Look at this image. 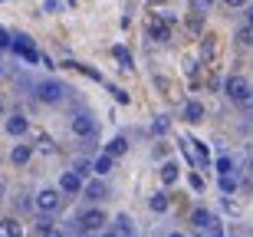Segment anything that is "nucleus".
<instances>
[{
    "mask_svg": "<svg viewBox=\"0 0 253 237\" xmlns=\"http://www.w3.org/2000/svg\"><path fill=\"white\" fill-rule=\"evenodd\" d=\"M37 228H40V234H43V231H49V228H56V224H53V214H46V211H43V218L37 221Z\"/></svg>",
    "mask_w": 253,
    "mask_h": 237,
    "instance_id": "72a5a7b5",
    "label": "nucleus"
},
{
    "mask_svg": "<svg viewBox=\"0 0 253 237\" xmlns=\"http://www.w3.org/2000/svg\"><path fill=\"white\" fill-rule=\"evenodd\" d=\"M59 7H63V3H59V0H46V3H43V10H49V13H56Z\"/></svg>",
    "mask_w": 253,
    "mask_h": 237,
    "instance_id": "4c0bfd02",
    "label": "nucleus"
},
{
    "mask_svg": "<svg viewBox=\"0 0 253 237\" xmlns=\"http://www.w3.org/2000/svg\"><path fill=\"white\" fill-rule=\"evenodd\" d=\"M165 152H168V145H165V142H158V145H155V152H151V155H155V158H161V155H165Z\"/></svg>",
    "mask_w": 253,
    "mask_h": 237,
    "instance_id": "58836bf2",
    "label": "nucleus"
},
{
    "mask_svg": "<svg viewBox=\"0 0 253 237\" xmlns=\"http://www.w3.org/2000/svg\"><path fill=\"white\" fill-rule=\"evenodd\" d=\"M237 43L240 47H253V23H244V27L237 30Z\"/></svg>",
    "mask_w": 253,
    "mask_h": 237,
    "instance_id": "5701e85b",
    "label": "nucleus"
},
{
    "mask_svg": "<svg viewBox=\"0 0 253 237\" xmlns=\"http://www.w3.org/2000/svg\"><path fill=\"white\" fill-rule=\"evenodd\" d=\"M40 211H46V214H53V211L63 208V198H59V188H43L37 191V201H33Z\"/></svg>",
    "mask_w": 253,
    "mask_h": 237,
    "instance_id": "39448f33",
    "label": "nucleus"
},
{
    "mask_svg": "<svg viewBox=\"0 0 253 237\" xmlns=\"http://www.w3.org/2000/svg\"><path fill=\"white\" fill-rule=\"evenodd\" d=\"M244 17H247V23H253V3H250V7L244 10Z\"/></svg>",
    "mask_w": 253,
    "mask_h": 237,
    "instance_id": "79ce46f5",
    "label": "nucleus"
},
{
    "mask_svg": "<svg viewBox=\"0 0 253 237\" xmlns=\"http://www.w3.org/2000/svg\"><path fill=\"white\" fill-rule=\"evenodd\" d=\"M188 142L194 145V165H197V168H207V165H211V152H207V145L197 142V139H188Z\"/></svg>",
    "mask_w": 253,
    "mask_h": 237,
    "instance_id": "f8f14e48",
    "label": "nucleus"
},
{
    "mask_svg": "<svg viewBox=\"0 0 253 237\" xmlns=\"http://www.w3.org/2000/svg\"><path fill=\"white\" fill-rule=\"evenodd\" d=\"M188 30L194 33V37L204 30V20H201V13H191V17H188Z\"/></svg>",
    "mask_w": 253,
    "mask_h": 237,
    "instance_id": "c756f323",
    "label": "nucleus"
},
{
    "mask_svg": "<svg viewBox=\"0 0 253 237\" xmlns=\"http://www.w3.org/2000/svg\"><path fill=\"white\" fill-rule=\"evenodd\" d=\"M168 237H184V234H178V231H174V234H168Z\"/></svg>",
    "mask_w": 253,
    "mask_h": 237,
    "instance_id": "c03bdc74",
    "label": "nucleus"
},
{
    "mask_svg": "<svg viewBox=\"0 0 253 237\" xmlns=\"http://www.w3.org/2000/svg\"><path fill=\"white\" fill-rule=\"evenodd\" d=\"M112 231L119 237H135V221H131L128 214H119V218H115V224H112Z\"/></svg>",
    "mask_w": 253,
    "mask_h": 237,
    "instance_id": "9d476101",
    "label": "nucleus"
},
{
    "mask_svg": "<svg viewBox=\"0 0 253 237\" xmlns=\"http://www.w3.org/2000/svg\"><path fill=\"white\" fill-rule=\"evenodd\" d=\"M66 93H69V89H66V83H59V79H43V83L33 86V95H37L40 102H46V105L63 102Z\"/></svg>",
    "mask_w": 253,
    "mask_h": 237,
    "instance_id": "f03ea898",
    "label": "nucleus"
},
{
    "mask_svg": "<svg viewBox=\"0 0 253 237\" xmlns=\"http://www.w3.org/2000/svg\"><path fill=\"white\" fill-rule=\"evenodd\" d=\"M224 95L230 102H237L240 109H253V86L244 76H227L224 83Z\"/></svg>",
    "mask_w": 253,
    "mask_h": 237,
    "instance_id": "f257e3e1",
    "label": "nucleus"
},
{
    "mask_svg": "<svg viewBox=\"0 0 253 237\" xmlns=\"http://www.w3.org/2000/svg\"><path fill=\"white\" fill-rule=\"evenodd\" d=\"M151 132H155V135H168V132H171V119H168V115H155Z\"/></svg>",
    "mask_w": 253,
    "mask_h": 237,
    "instance_id": "4be33fe9",
    "label": "nucleus"
},
{
    "mask_svg": "<svg viewBox=\"0 0 253 237\" xmlns=\"http://www.w3.org/2000/svg\"><path fill=\"white\" fill-rule=\"evenodd\" d=\"M207 237H224V224H220V221H211V224H207Z\"/></svg>",
    "mask_w": 253,
    "mask_h": 237,
    "instance_id": "473e14b6",
    "label": "nucleus"
},
{
    "mask_svg": "<svg viewBox=\"0 0 253 237\" xmlns=\"http://www.w3.org/2000/svg\"><path fill=\"white\" fill-rule=\"evenodd\" d=\"M105 152L112 155V158H119V155H125V152H128V139H125V135H115L112 142L105 145Z\"/></svg>",
    "mask_w": 253,
    "mask_h": 237,
    "instance_id": "dca6fc26",
    "label": "nucleus"
},
{
    "mask_svg": "<svg viewBox=\"0 0 253 237\" xmlns=\"http://www.w3.org/2000/svg\"><path fill=\"white\" fill-rule=\"evenodd\" d=\"M3 129H7V135H13V139H20V135L30 129V122H27V115L23 112H13V115H7V122H3Z\"/></svg>",
    "mask_w": 253,
    "mask_h": 237,
    "instance_id": "6e6552de",
    "label": "nucleus"
},
{
    "mask_svg": "<svg viewBox=\"0 0 253 237\" xmlns=\"http://www.w3.org/2000/svg\"><path fill=\"white\" fill-rule=\"evenodd\" d=\"M211 221H214V214H211V211H204V208H194V214H191V224H194L201 234L207 231V224H211Z\"/></svg>",
    "mask_w": 253,
    "mask_h": 237,
    "instance_id": "2eb2a0df",
    "label": "nucleus"
},
{
    "mask_svg": "<svg viewBox=\"0 0 253 237\" xmlns=\"http://www.w3.org/2000/svg\"><path fill=\"white\" fill-rule=\"evenodd\" d=\"M102 224H105V214L99 208H92V211H85L76 224H69V231H76V234H99Z\"/></svg>",
    "mask_w": 253,
    "mask_h": 237,
    "instance_id": "7ed1b4c3",
    "label": "nucleus"
},
{
    "mask_svg": "<svg viewBox=\"0 0 253 237\" xmlns=\"http://www.w3.org/2000/svg\"><path fill=\"white\" fill-rule=\"evenodd\" d=\"M148 208L151 211H158V214H165V211L171 208V198H168V191H155L148 198Z\"/></svg>",
    "mask_w": 253,
    "mask_h": 237,
    "instance_id": "4468645a",
    "label": "nucleus"
},
{
    "mask_svg": "<svg viewBox=\"0 0 253 237\" xmlns=\"http://www.w3.org/2000/svg\"><path fill=\"white\" fill-rule=\"evenodd\" d=\"M0 237H23V228L7 218V221H0Z\"/></svg>",
    "mask_w": 253,
    "mask_h": 237,
    "instance_id": "aec40b11",
    "label": "nucleus"
},
{
    "mask_svg": "<svg viewBox=\"0 0 253 237\" xmlns=\"http://www.w3.org/2000/svg\"><path fill=\"white\" fill-rule=\"evenodd\" d=\"M10 40H13V37H10L7 30L0 27V49H10Z\"/></svg>",
    "mask_w": 253,
    "mask_h": 237,
    "instance_id": "e433bc0d",
    "label": "nucleus"
},
{
    "mask_svg": "<svg viewBox=\"0 0 253 237\" xmlns=\"http://www.w3.org/2000/svg\"><path fill=\"white\" fill-rule=\"evenodd\" d=\"M99 237H119L115 231H99Z\"/></svg>",
    "mask_w": 253,
    "mask_h": 237,
    "instance_id": "37998d69",
    "label": "nucleus"
},
{
    "mask_svg": "<svg viewBox=\"0 0 253 237\" xmlns=\"http://www.w3.org/2000/svg\"><path fill=\"white\" fill-rule=\"evenodd\" d=\"M43 237H63V231H59V228H49V231H43Z\"/></svg>",
    "mask_w": 253,
    "mask_h": 237,
    "instance_id": "ea45409f",
    "label": "nucleus"
},
{
    "mask_svg": "<svg viewBox=\"0 0 253 237\" xmlns=\"http://www.w3.org/2000/svg\"><path fill=\"white\" fill-rule=\"evenodd\" d=\"M184 122H204V105L201 102H194V99H191V102H184Z\"/></svg>",
    "mask_w": 253,
    "mask_h": 237,
    "instance_id": "ddd939ff",
    "label": "nucleus"
},
{
    "mask_svg": "<svg viewBox=\"0 0 253 237\" xmlns=\"http://www.w3.org/2000/svg\"><path fill=\"white\" fill-rule=\"evenodd\" d=\"M112 56L122 63V69H135V66H131V53H128L125 47H115V49H112Z\"/></svg>",
    "mask_w": 253,
    "mask_h": 237,
    "instance_id": "a878e982",
    "label": "nucleus"
},
{
    "mask_svg": "<svg viewBox=\"0 0 253 237\" xmlns=\"http://www.w3.org/2000/svg\"><path fill=\"white\" fill-rule=\"evenodd\" d=\"M37 148H40L43 155H53V152H56V145H53V139H46V135H43V139L37 142Z\"/></svg>",
    "mask_w": 253,
    "mask_h": 237,
    "instance_id": "7c9ffc66",
    "label": "nucleus"
},
{
    "mask_svg": "<svg viewBox=\"0 0 253 237\" xmlns=\"http://www.w3.org/2000/svg\"><path fill=\"white\" fill-rule=\"evenodd\" d=\"M30 155H33V148H30V145H17V148L10 152V161H13V165H27Z\"/></svg>",
    "mask_w": 253,
    "mask_h": 237,
    "instance_id": "6ab92c4d",
    "label": "nucleus"
},
{
    "mask_svg": "<svg viewBox=\"0 0 253 237\" xmlns=\"http://www.w3.org/2000/svg\"><path fill=\"white\" fill-rule=\"evenodd\" d=\"M151 83L158 86V89H161L165 95H168V99H178V93H174V86H171V79H165V76H155Z\"/></svg>",
    "mask_w": 253,
    "mask_h": 237,
    "instance_id": "b1692460",
    "label": "nucleus"
},
{
    "mask_svg": "<svg viewBox=\"0 0 253 237\" xmlns=\"http://www.w3.org/2000/svg\"><path fill=\"white\" fill-rule=\"evenodd\" d=\"M217 171H220V175H230V171H237V168H234V158H230V155H220V158H217Z\"/></svg>",
    "mask_w": 253,
    "mask_h": 237,
    "instance_id": "cd10ccee",
    "label": "nucleus"
},
{
    "mask_svg": "<svg viewBox=\"0 0 253 237\" xmlns=\"http://www.w3.org/2000/svg\"><path fill=\"white\" fill-rule=\"evenodd\" d=\"M69 129H73V135H79V139H92L99 125H95V119H89L85 112H76L73 122H69Z\"/></svg>",
    "mask_w": 253,
    "mask_h": 237,
    "instance_id": "423d86ee",
    "label": "nucleus"
},
{
    "mask_svg": "<svg viewBox=\"0 0 253 237\" xmlns=\"http://www.w3.org/2000/svg\"><path fill=\"white\" fill-rule=\"evenodd\" d=\"M0 115H3V102H0Z\"/></svg>",
    "mask_w": 253,
    "mask_h": 237,
    "instance_id": "a18cd8bd",
    "label": "nucleus"
},
{
    "mask_svg": "<svg viewBox=\"0 0 253 237\" xmlns=\"http://www.w3.org/2000/svg\"><path fill=\"white\" fill-rule=\"evenodd\" d=\"M191 188H194V191H204V178H201V175H197V171H191Z\"/></svg>",
    "mask_w": 253,
    "mask_h": 237,
    "instance_id": "f704fd0d",
    "label": "nucleus"
},
{
    "mask_svg": "<svg viewBox=\"0 0 253 237\" xmlns=\"http://www.w3.org/2000/svg\"><path fill=\"white\" fill-rule=\"evenodd\" d=\"M220 191H224V194H234V191H237V171L220 175Z\"/></svg>",
    "mask_w": 253,
    "mask_h": 237,
    "instance_id": "393cba45",
    "label": "nucleus"
},
{
    "mask_svg": "<svg viewBox=\"0 0 253 237\" xmlns=\"http://www.w3.org/2000/svg\"><path fill=\"white\" fill-rule=\"evenodd\" d=\"M83 194H85V201H102L109 194V188L102 181H89V185H83Z\"/></svg>",
    "mask_w": 253,
    "mask_h": 237,
    "instance_id": "9b49d317",
    "label": "nucleus"
},
{
    "mask_svg": "<svg viewBox=\"0 0 253 237\" xmlns=\"http://www.w3.org/2000/svg\"><path fill=\"white\" fill-rule=\"evenodd\" d=\"M224 3H227V7H244L247 0H224Z\"/></svg>",
    "mask_w": 253,
    "mask_h": 237,
    "instance_id": "a19ab883",
    "label": "nucleus"
},
{
    "mask_svg": "<svg viewBox=\"0 0 253 237\" xmlns=\"http://www.w3.org/2000/svg\"><path fill=\"white\" fill-rule=\"evenodd\" d=\"M214 53H217V40L207 37L204 43H201V56H204V59H214Z\"/></svg>",
    "mask_w": 253,
    "mask_h": 237,
    "instance_id": "bb28decb",
    "label": "nucleus"
},
{
    "mask_svg": "<svg viewBox=\"0 0 253 237\" xmlns=\"http://www.w3.org/2000/svg\"><path fill=\"white\" fill-rule=\"evenodd\" d=\"M178 175H181L178 161H165V165H161V181H165V185H174V181H178Z\"/></svg>",
    "mask_w": 253,
    "mask_h": 237,
    "instance_id": "a211bd4d",
    "label": "nucleus"
},
{
    "mask_svg": "<svg viewBox=\"0 0 253 237\" xmlns=\"http://www.w3.org/2000/svg\"><path fill=\"white\" fill-rule=\"evenodd\" d=\"M211 7H214V0H191V13H201L204 17Z\"/></svg>",
    "mask_w": 253,
    "mask_h": 237,
    "instance_id": "c85d7f7f",
    "label": "nucleus"
},
{
    "mask_svg": "<svg viewBox=\"0 0 253 237\" xmlns=\"http://www.w3.org/2000/svg\"><path fill=\"white\" fill-rule=\"evenodd\" d=\"M109 93L115 95V102H128V93H122V89H119V86H112V89H109Z\"/></svg>",
    "mask_w": 253,
    "mask_h": 237,
    "instance_id": "c9c22d12",
    "label": "nucleus"
},
{
    "mask_svg": "<svg viewBox=\"0 0 253 237\" xmlns=\"http://www.w3.org/2000/svg\"><path fill=\"white\" fill-rule=\"evenodd\" d=\"M66 66H69V69H79L83 76L95 79V83H105V79H102V73H99V69H92V66H85V63H66Z\"/></svg>",
    "mask_w": 253,
    "mask_h": 237,
    "instance_id": "412c9836",
    "label": "nucleus"
},
{
    "mask_svg": "<svg viewBox=\"0 0 253 237\" xmlns=\"http://www.w3.org/2000/svg\"><path fill=\"white\" fill-rule=\"evenodd\" d=\"M171 27H174V23H168V20L158 13V17H151V23H148V37L158 40V43H168L171 40Z\"/></svg>",
    "mask_w": 253,
    "mask_h": 237,
    "instance_id": "0eeeda50",
    "label": "nucleus"
},
{
    "mask_svg": "<svg viewBox=\"0 0 253 237\" xmlns=\"http://www.w3.org/2000/svg\"><path fill=\"white\" fill-rule=\"evenodd\" d=\"M0 76H3V66H0Z\"/></svg>",
    "mask_w": 253,
    "mask_h": 237,
    "instance_id": "49530a36",
    "label": "nucleus"
},
{
    "mask_svg": "<svg viewBox=\"0 0 253 237\" xmlns=\"http://www.w3.org/2000/svg\"><path fill=\"white\" fill-rule=\"evenodd\" d=\"M0 3H7V0H0Z\"/></svg>",
    "mask_w": 253,
    "mask_h": 237,
    "instance_id": "de8ad7c7",
    "label": "nucleus"
},
{
    "mask_svg": "<svg viewBox=\"0 0 253 237\" xmlns=\"http://www.w3.org/2000/svg\"><path fill=\"white\" fill-rule=\"evenodd\" d=\"M10 49H13V53H20V59H23V63H30V66L43 59V56L37 53V47H33V40H30L27 33H13V40H10Z\"/></svg>",
    "mask_w": 253,
    "mask_h": 237,
    "instance_id": "20e7f679",
    "label": "nucleus"
},
{
    "mask_svg": "<svg viewBox=\"0 0 253 237\" xmlns=\"http://www.w3.org/2000/svg\"><path fill=\"white\" fill-rule=\"evenodd\" d=\"M73 171H76V175H89V171H92V165H89L85 158H76L73 161Z\"/></svg>",
    "mask_w": 253,
    "mask_h": 237,
    "instance_id": "2f4dec72",
    "label": "nucleus"
},
{
    "mask_svg": "<svg viewBox=\"0 0 253 237\" xmlns=\"http://www.w3.org/2000/svg\"><path fill=\"white\" fill-rule=\"evenodd\" d=\"M59 191H63V194H79V191H83V175H76V171H63V178H59Z\"/></svg>",
    "mask_w": 253,
    "mask_h": 237,
    "instance_id": "1a4fd4ad",
    "label": "nucleus"
},
{
    "mask_svg": "<svg viewBox=\"0 0 253 237\" xmlns=\"http://www.w3.org/2000/svg\"><path fill=\"white\" fill-rule=\"evenodd\" d=\"M112 165H115V158L109 152H102L99 158L92 161V171H95V175H109V171H112Z\"/></svg>",
    "mask_w": 253,
    "mask_h": 237,
    "instance_id": "f3484780",
    "label": "nucleus"
}]
</instances>
